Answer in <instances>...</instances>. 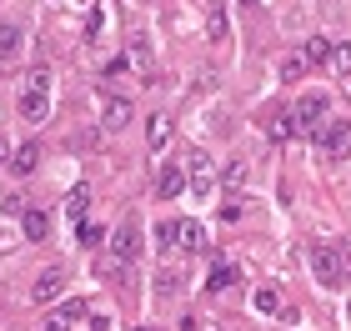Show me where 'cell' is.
<instances>
[{
  "instance_id": "1",
  "label": "cell",
  "mask_w": 351,
  "mask_h": 331,
  "mask_svg": "<svg viewBox=\"0 0 351 331\" xmlns=\"http://www.w3.org/2000/svg\"><path fill=\"white\" fill-rule=\"evenodd\" d=\"M21 116L25 121H45L51 116V71H30L25 96H21Z\"/></svg>"
},
{
  "instance_id": "2",
  "label": "cell",
  "mask_w": 351,
  "mask_h": 331,
  "mask_svg": "<svg viewBox=\"0 0 351 331\" xmlns=\"http://www.w3.org/2000/svg\"><path fill=\"white\" fill-rule=\"evenodd\" d=\"M311 136H316V151H322L326 161H341L351 151V121H322Z\"/></svg>"
},
{
  "instance_id": "3",
  "label": "cell",
  "mask_w": 351,
  "mask_h": 331,
  "mask_svg": "<svg viewBox=\"0 0 351 331\" xmlns=\"http://www.w3.org/2000/svg\"><path fill=\"white\" fill-rule=\"evenodd\" d=\"M110 256L116 261H136L141 256V221L136 216H125L116 231H110Z\"/></svg>"
},
{
  "instance_id": "4",
  "label": "cell",
  "mask_w": 351,
  "mask_h": 331,
  "mask_svg": "<svg viewBox=\"0 0 351 331\" xmlns=\"http://www.w3.org/2000/svg\"><path fill=\"white\" fill-rule=\"evenodd\" d=\"M311 271H316V281H322V286L337 291L341 276H346V266H341V256H337L331 246H311Z\"/></svg>"
},
{
  "instance_id": "5",
  "label": "cell",
  "mask_w": 351,
  "mask_h": 331,
  "mask_svg": "<svg viewBox=\"0 0 351 331\" xmlns=\"http://www.w3.org/2000/svg\"><path fill=\"white\" fill-rule=\"evenodd\" d=\"M186 181H191V191L211 196V186H216V166H211V156H206V151H191V156H186Z\"/></svg>"
},
{
  "instance_id": "6",
  "label": "cell",
  "mask_w": 351,
  "mask_h": 331,
  "mask_svg": "<svg viewBox=\"0 0 351 331\" xmlns=\"http://www.w3.org/2000/svg\"><path fill=\"white\" fill-rule=\"evenodd\" d=\"M81 317H90V306L81 302V296H66V302H60L51 317H45V326H40V331H71Z\"/></svg>"
},
{
  "instance_id": "7",
  "label": "cell",
  "mask_w": 351,
  "mask_h": 331,
  "mask_svg": "<svg viewBox=\"0 0 351 331\" xmlns=\"http://www.w3.org/2000/svg\"><path fill=\"white\" fill-rule=\"evenodd\" d=\"M60 291H66V271H60V266H51V271L36 276V286H30V302H36V306H51Z\"/></svg>"
},
{
  "instance_id": "8",
  "label": "cell",
  "mask_w": 351,
  "mask_h": 331,
  "mask_svg": "<svg viewBox=\"0 0 351 331\" xmlns=\"http://www.w3.org/2000/svg\"><path fill=\"white\" fill-rule=\"evenodd\" d=\"M291 116H296V125H301V131H316V125L326 121V96H322V90H311V96H301Z\"/></svg>"
},
{
  "instance_id": "9",
  "label": "cell",
  "mask_w": 351,
  "mask_h": 331,
  "mask_svg": "<svg viewBox=\"0 0 351 331\" xmlns=\"http://www.w3.org/2000/svg\"><path fill=\"white\" fill-rule=\"evenodd\" d=\"M131 116H136V110H131L125 96H106V106H101V125H106V131H125Z\"/></svg>"
},
{
  "instance_id": "10",
  "label": "cell",
  "mask_w": 351,
  "mask_h": 331,
  "mask_svg": "<svg viewBox=\"0 0 351 331\" xmlns=\"http://www.w3.org/2000/svg\"><path fill=\"white\" fill-rule=\"evenodd\" d=\"M186 191H191L186 166H166L161 176H156V196H161V201H176V196H186Z\"/></svg>"
},
{
  "instance_id": "11",
  "label": "cell",
  "mask_w": 351,
  "mask_h": 331,
  "mask_svg": "<svg viewBox=\"0 0 351 331\" xmlns=\"http://www.w3.org/2000/svg\"><path fill=\"white\" fill-rule=\"evenodd\" d=\"M176 251H186V256L206 251V226L201 221H176Z\"/></svg>"
},
{
  "instance_id": "12",
  "label": "cell",
  "mask_w": 351,
  "mask_h": 331,
  "mask_svg": "<svg viewBox=\"0 0 351 331\" xmlns=\"http://www.w3.org/2000/svg\"><path fill=\"white\" fill-rule=\"evenodd\" d=\"M36 166H40V146H36V140H21V146L10 151V171H15V176H30Z\"/></svg>"
},
{
  "instance_id": "13",
  "label": "cell",
  "mask_w": 351,
  "mask_h": 331,
  "mask_svg": "<svg viewBox=\"0 0 351 331\" xmlns=\"http://www.w3.org/2000/svg\"><path fill=\"white\" fill-rule=\"evenodd\" d=\"M331 51H337V45H331L326 36H311L306 45H301V60H306V66H331Z\"/></svg>"
},
{
  "instance_id": "14",
  "label": "cell",
  "mask_w": 351,
  "mask_h": 331,
  "mask_svg": "<svg viewBox=\"0 0 351 331\" xmlns=\"http://www.w3.org/2000/svg\"><path fill=\"white\" fill-rule=\"evenodd\" d=\"M146 146L151 151H166L171 146V116H151L146 121Z\"/></svg>"
},
{
  "instance_id": "15",
  "label": "cell",
  "mask_w": 351,
  "mask_h": 331,
  "mask_svg": "<svg viewBox=\"0 0 351 331\" xmlns=\"http://www.w3.org/2000/svg\"><path fill=\"white\" fill-rule=\"evenodd\" d=\"M266 136H271V140H291V136H301V125H296L291 110H276V116H271V125H266Z\"/></svg>"
},
{
  "instance_id": "16",
  "label": "cell",
  "mask_w": 351,
  "mask_h": 331,
  "mask_svg": "<svg viewBox=\"0 0 351 331\" xmlns=\"http://www.w3.org/2000/svg\"><path fill=\"white\" fill-rule=\"evenodd\" d=\"M66 216L75 221V226H81V221L90 216V186H75V191L66 196Z\"/></svg>"
},
{
  "instance_id": "17",
  "label": "cell",
  "mask_w": 351,
  "mask_h": 331,
  "mask_svg": "<svg viewBox=\"0 0 351 331\" xmlns=\"http://www.w3.org/2000/svg\"><path fill=\"white\" fill-rule=\"evenodd\" d=\"M21 226H25V236H30V241H45V236H51V216H45V211H30V206H25Z\"/></svg>"
},
{
  "instance_id": "18",
  "label": "cell",
  "mask_w": 351,
  "mask_h": 331,
  "mask_svg": "<svg viewBox=\"0 0 351 331\" xmlns=\"http://www.w3.org/2000/svg\"><path fill=\"white\" fill-rule=\"evenodd\" d=\"M251 306H256V311H266V317L286 311V306H281V296H276V286H256V291H251Z\"/></svg>"
},
{
  "instance_id": "19",
  "label": "cell",
  "mask_w": 351,
  "mask_h": 331,
  "mask_svg": "<svg viewBox=\"0 0 351 331\" xmlns=\"http://www.w3.org/2000/svg\"><path fill=\"white\" fill-rule=\"evenodd\" d=\"M231 281H236V266L221 261V266H211V276H206V291H226Z\"/></svg>"
},
{
  "instance_id": "20",
  "label": "cell",
  "mask_w": 351,
  "mask_h": 331,
  "mask_svg": "<svg viewBox=\"0 0 351 331\" xmlns=\"http://www.w3.org/2000/svg\"><path fill=\"white\" fill-rule=\"evenodd\" d=\"M21 51V25H10V21H0V60Z\"/></svg>"
},
{
  "instance_id": "21",
  "label": "cell",
  "mask_w": 351,
  "mask_h": 331,
  "mask_svg": "<svg viewBox=\"0 0 351 331\" xmlns=\"http://www.w3.org/2000/svg\"><path fill=\"white\" fill-rule=\"evenodd\" d=\"M246 176H251V166H246V161H231L226 171H221V181H226L231 191H241V186H246Z\"/></svg>"
},
{
  "instance_id": "22",
  "label": "cell",
  "mask_w": 351,
  "mask_h": 331,
  "mask_svg": "<svg viewBox=\"0 0 351 331\" xmlns=\"http://www.w3.org/2000/svg\"><path fill=\"white\" fill-rule=\"evenodd\" d=\"M206 36L226 40V10H221V5H211V15H206Z\"/></svg>"
},
{
  "instance_id": "23",
  "label": "cell",
  "mask_w": 351,
  "mask_h": 331,
  "mask_svg": "<svg viewBox=\"0 0 351 331\" xmlns=\"http://www.w3.org/2000/svg\"><path fill=\"white\" fill-rule=\"evenodd\" d=\"M125 60L146 71V66H151V40H146V36H136V40H131V56H125Z\"/></svg>"
},
{
  "instance_id": "24",
  "label": "cell",
  "mask_w": 351,
  "mask_h": 331,
  "mask_svg": "<svg viewBox=\"0 0 351 331\" xmlns=\"http://www.w3.org/2000/svg\"><path fill=\"white\" fill-rule=\"evenodd\" d=\"M331 71H337V75H351V40L331 51Z\"/></svg>"
},
{
  "instance_id": "25",
  "label": "cell",
  "mask_w": 351,
  "mask_h": 331,
  "mask_svg": "<svg viewBox=\"0 0 351 331\" xmlns=\"http://www.w3.org/2000/svg\"><path fill=\"white\" fill-rule=\"evenodd\" d=\"M156 246H161V251H176V221H161V226H156Z\"/></svg>"
},
{
  "instance_id": "26",
  "label": "cell",
  "mask_w": 351,
  "mask_h": 331,
  "mask_svg": "<svg viewBox=\"0 0 351 331\" xmlns=\"http://www.w3.org/2000/svg\"><path fill=\"white\" fill-rule=\"evenodd\" d=\"M0 211H5V216H25V201L15 191H0Z\"/></svg>"
},
{
  "instance_id": "27",
  "label": "cell",
  "mask_w": 351,
  "mask_h": 331,
  "mask_svg": "<svg viewBox=\"0 0 351 331\" xmlns=\"http://www.w3.org/2000/svg\"><path fill=\"white\" fill-rule=\"evenodd\" d=\"M301 71H306V60H301V56H296V60H286V66H281V75H286V81H296Z\"/></svg>"
},
{
  "instance_id": "28",
  "label": "cell",
  "mask_w": 351,
  "mask_h": 331,
  "mask_svg": "<svg viewBox=\"0 0 351 331\" xmlns=\"http://www.w3.org/2000/svg\"><path fill=\"white\" fill-rule=\"evenodd\" d=\"M81 241H86V246H95V241H101V226H90V221H81Z\"/></svg>"
},
{
  "instance_id": "29",
  "label": "cell",
  "mask_w": 351,
  "mask_h": 331,
  "mask_svg": "<svg viewBox=\"0 0 351 331\" xmlns=\"http://www.w3.org/2000/svg\"><path fill=\"white\" fill-rule=\"evenodd\" d=\"M221 216H226V221H241V216H246V206H241V201H226V211H221Z\"/></svg>"
},
{
  "instance_id": "30",
  "label": "cell",
  "mask_w": 351,
  "mask_h": 331,
  "mask_svg": "<svg viewBox=\"0 0 351 331\" xmlns=\"http://www.w3.org/2000/svg\"><path fill=\"white\" fill-rule=\"evenodd\" d=\"M110 326V311H90V331H106Z\"/></svg>"
},
{
  "instance_id": "31",
  "label": "cell",
  "mask_w": 351,
  "mask_h": 331,
  "mask_svg": "<svg viewBox=\"0 0 351 331\" xmlns=\"http://www.w3.org/2000/svg\"><path fill=\"white\" fill-rule=\"evenodd\" d=\"M181 331H206V321L201 317H181Z\"/></svg>"
},
{
  "instance_id": "32",
  "label": "cell",
  "mask_w": 351,
  "mask_h": 331,
  "mask_svg": "<svg viewBox=\"0 0 351 331\" xmlns=\"http://www.w3.org/2000/svg\"><path fill=\"white\" fill-rule=\"evenodd\" d=\"M10 161V146H5V136H0V166H5Z\"/></svg>"
},
{
  "instance_id": "33",
  "label": "cell",
  "mask_w": 351,
  "mask_h": 331,
  "mask_svg": "<svg viewBox=\"0 0 351 331\" xmlns=\"http://www.w3.org/2000/svg\"><path fill=\"white\" fill-rule=\"evenodd\" d=\"M241 5H256V0H241Z\"/></svg>"
}]
</instances>
